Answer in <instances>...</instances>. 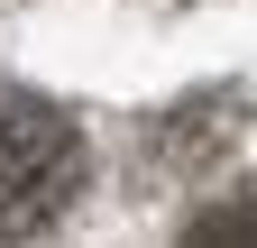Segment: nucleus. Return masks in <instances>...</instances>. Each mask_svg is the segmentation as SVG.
<instances>
[{"mask_svg": "<svg viewBox=\"0 0 257 248\" xmlns=\"http://www.w3.org/2000/svg\"><path fill=\"white\" fill-rule=\"evenodd\" d=\"M83 193V138L74 119L37 92H0V239H28L64 221V202Z\"/></svg>", "mask_w": 257, "mask_h": 248, "instance_id": "obj_1", "label": "nucleus"}]
</instances>
